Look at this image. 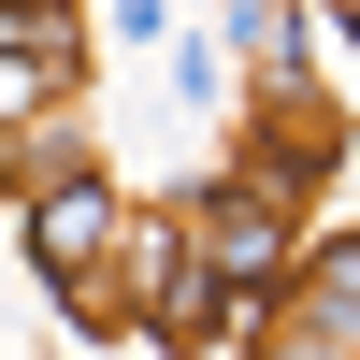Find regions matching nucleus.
Instances as JSON below:
<instances>
[{
    "instance_id": "f257e3e1",
    "label": "nucleus",
    "mask_w": 360,
    "mask_h": 360,
    "mask_svg": "<svg viewBox=\"0 0 360 360\" xmlns=\"http://www.w3.org/2000/svg\"><path fill=\"white\" fill-rule=\"evenodd\" d=\"M274 245H288V202L274 188H217L202 202V259H217V274H274Z\"/></svg>"
},
{
    "instance_id": "f03ea898",
    "label": "nucleus",
    "mask_w": 360,
    "mask_h": 360,
    "mask_svg": "<svg viewBox=\"0 0 360 360\" xmlns=\"http://www.w3.org/2000/svg\"><path fill=\"white\" fill-rule=\"evenodd\" d=\"M29 245H44L58 274H86V245H101V188H58L44 217H29Z\"/></svg>"
}]
</instances>
